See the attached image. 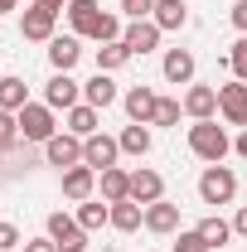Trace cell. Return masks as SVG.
Segmentation results:
<instances>
[{
	"label": "cell",
	"instance_id": "6da1fadb",
	"mask_svg": "<svg viewBox=\"0 0 247 252\" xmlns=\"http://www.w3.org/2000/svg\"><path fill=\"white\" fill-rule=\"evenodd\" d=\"M189 151H194L199 160H209V165H218V160L233 151V141H228V131L209 117V122H194V126H189Z\"/></svg>",
	"mask_w": 247,
	"mask_h": 252
},
{
	"label": "cell",
	"instance_id": "7a4b0ae2",
	"mask_svg": "<svg viewBox=\"0 0 247 252\" xmlns=\"http://www.w3.org/2000/svg\"><path fill=\"white\" fill-rule=\"evenodd\" d=\"M20 117V141H49V136H59V126H54V107L49 102H30V107H20L15 112Z\"/></svg>",
	"mask_w": 247,
	"mask_h": 252
},
{
	"label": "cell",
	"instance_id": "3957f363",
	"mask_svg": "<svg viewBox=\"0 0 247 252\" xmlns=\"http://www.w3.org/2000/svg\"><path fill=\"white\" fill-rule=\"evenodd\" d=\"M199 199H204V204H233V199H238V175H233L228 165H209V170L199 175Z\"/></svg>",
	"mask_w": 247,
	"mask_h": 252
},
{
	"label": "cell",
	"instance_id": "277c9868",
	"mask_svg": "<svg viewBox=\"0 0 247 252\" xmlns=\"http://www.w3.org/2000/svg\"><path fill=\"white\" fill-rule=\"evenodd\" d=\"M44 160H49V165H59V170H73V165H83V136H73V131H59V136H49V141H44Z\"/></svg>",
	"mask_w": 247,
	"mask_h": 252
},
{
	"label": "cell",
	"instance_id": "5b68a950",
	"mask_svg": "<svg viewBox=\"0 0 247 252\" xmlns=\"http://www.w3.org/2000/svg\"><path fill=\"white\" fill-rule=\"evenodd\" d=\"M49 238L59 243V252H88V228L68 214H49Z\"/></svg>",
	"mask_w": 247,
	"mask_h": 252
},
{
	"label": "cell",
	"instance_id": "8992f818",
	"mask_svg": "<svg viewBox=\"0 0 247 252\" xmlns=\"http://www.w3.org/2000/svg\"><path fill=\"white\" fill-rule=\"evenodd\" d=\"M218 112L228 126H247V83H223L218 88Z\"/></svg>",
	"mask_w": 247,
	"mask_h": 252
},
{
	"label": "cell",
	"instance_id": "52a82bcc",
	"mask_svg": "<svg viewBox=\"0 0 247 252\" xmlns=\"http://www.w3.org/2000/svg\"><path fill=\"white\" fill-rule=\"evenodd\" d=\"M54 20H59V10L30 5V10L20 15V34H25V39H34V44H49V39H54Z\"/></svg>",
	"mask_w": 247,
	"mask_h": 252
},
{
	"label": "cell",
	"instance_id": "ba28073f",
	"mask_svg": "<svg viewBox=\"0 0 247 252\" xmlns=\"http://www.w3.org/2000/svg\"><path fill=\"white\" fill-rule=\"evenodd\" d=\"M117 156H122V141H112V136H88V141H83V165H93L97 175L112 170Z\"/></svg>",
	"mask_w": 247,
	"mask_h": 252
},
{
	"label": "cell",
	"instance_id": "9c48e42d",
	"mask_svg": "<svg viewBox=\"0 0 247 252\" xmlns=\"http://www.w3.org/2000/svg\"><path fill=\"white\" fill-rule=\"evenodd\" d=\"M78 93H83V83H73L68 73H54V78L44 83V102H49L54 112H73V107H78Z\"/></svg>",
	"mask_w": 247,
	"mask_h": 252
},
{
	"label": "cell",
	"instance_id": "30bf717a",
	"mask_svg": "<svg viewBox=\"0 0 247 252\" xmlns=\"http://www.w3.org/2000/svg\"><path fill=\"white\" fill-rule=\"evenodd\" d=\"M160 25H155V20H131V30L122 34V44L126 49H131V59H141V54H151L155 44H160Z\"/></svg>",
	"mask_w": 247,
	"mask_h": 252
},
{
	"label": "cell",
	"instance_id": "8fae6325",
	"mask_svg": "<svg viewBox=\"0 0 247 252\" xmlns=\"http://www.w3.org/2000/svg\"><path fill=\"white\" fill-rule=\"evenodd\" d=\"M155 102H160V97H155V88H146V83H141V88H126V93H122L126 117H131V122H141V126L155 117Z\"/></svg>",
	"mask_w": 247,
	"mask_h": 252
},
{
	"label": "cell",
	"instance_id": "7c38bea8",
	"mask_svg": "<svg viewBox=\"0 0 247 252\" xmlns=\"http://www.w3.org/2000/svg\"><path fill=\"white\" fill-rule=\"evenodd\" d=\"M185 112L194 117V122H209L218 112V88H204V83H189L185 93Z\"/></svg>",
	"mask_w": 247,
	"mask_h": 252
},
{
	"label": "cell",
	"instance_id": "4fadbf2b",
	"mask_svg": "<svg viewBox=\"0 0 247 252\" xmlns=\"http://www.w3.org/2000/svg\"><path fill=\"white\" fill-rule=\"evenodd\" d=\"M93 185H97V170H93V165H73V170H63V194H68L73 204L93 199Z\"/></svg>",
	"mask_w": 247,
	"mask_h": 252
},
{
	"label": "cell",
	"instance_id": "5bb4252c",
	"mask_svg": "<svg viewBox=\"0 0 247 252\" xmlns=\"http://www.w3.org/2000/svg\"><path fill=\"white\" fill-rule=\"evenodd\" d=\"M78 59H83L78 34H54V39H49V63H54V73H68Z\"/></svg>",
	"mask_w": 247,
	"mask_h": 252
},
{
	"label": "cell",
	"instance_id": "9a60e30c",
	"mask_svg": "<svg viewBox=\"0 0 247 252\" xmlns=\"http://www.w3.org/2000/svg\"><path fill=\"white\" fill-rule=\"evenodd\" d=\"M131 199L136 204H160L165 199V180L155 170H131Z\"/></svg>",
	"mask_w": 247,
	"mask_h": 252
},
{
	"label": "cell",
	"instance_id": "2e32d148",
	"mask_svg": "<svg viewBox=\"0 0 247 252\" xmlns=\"http://www.w3.org/2000/svg\"><path fill=\"white\" fill-rule=\"evenodd\" d=\"M146 228L151 233H180V204H146Z\"/></svg>",
	"mask_w": 247,
	"mask_h": 252
},
{
	"label": "cell",
	"instance_id": "e0dca14e",
	"mask_svg": "<svg viewBox=\"0 0 247 252\" xmlns=\"http://www.w3.org/2000/svg\"><path fill=\"white\" fill-rule=\"evenodd\" d=\"M165 78H170L175 88H189V83H194V54H189V49H170V54H165Z\"/></svg>",
	"mask_w": 247,
	"mask_h": 252
},
{
	"label": "cell",
	"instance_id": "ac0fdd59",
	"mask_svg": "<svg viewBox=\"0 0 247 252\" xmlns=\"http://www.w3.org/2000/svg\"><path fill=\"white\" fill-rule=\"evenodd\" d=\"M68 20H73V30H78V34L93 39L97 20H102V5H97V0H68Z\"/></svg>",
	"mask_w": 247,
	"mask_h": 252
},
{
	"label": "cell",
	"instance_id": "d6986e66",
	"mask_svg": "<svg viewBox=\"0 0 247 252\" xmlns=\"http://www.w3.org/2000/svg\"><path fill=\"white\" fill-rule=\"evenodd\" d=\"M83 97H88V107H97V112H107V107H112V102H117V83H112V78H107V73H97L93 83H83Z\"/></svg>",
	"mask_w": 247,
	"mask_h": 252
},
{
	"label": "cell",
	"instance_id": "ffe728a7",
	"mask_svg": "<svg viewBox=\"0 0 247 252\" xmlns=\"http://www.w3.org/2000/svg\"><path fill=\"white\" fill-rule=\"evenodd\" d=\"M160 30H185L189 25V5L185 0H155V15H151Z\"/></svg>",
	"mask_w": 247,
	"mask_h": 252
},
{
	"label": "cell",
	"instance_id": "44dd1931",
	"mask_svg": "<svg viewBox=\"0 0 247 252\" xmlns=\"http://www.w3.org/2000/svg\"><path fill=\"white\" fill-rule=\"evenodd\" d=\"M102 199H107V204L131 199V175H126V170H117V165H112V170H102Z\"/></svg>",
	"mask_w": 247,
	"mask_h": 252
},
{
	"label": "cell",
	"instance_id": "7402d4cb",
	"mask_svg": "<svg viewBox=\"0 0 247 252\" xmlns=\"http://www.w3.org/2000/svg\"><path fill=\"white\" fill-rule=\"evenodd\" d=\"M199 238H204V248L214 252V248H223L228 238H233V223H223L218 214H209V219H199V228H194Z\"/></svg>",
	"mask_w": 247,
	"mask_h": 252
},
{
	"label": "cell",
	"instance_id": "603a6c76",
	"mask_svg": "<svg viewBox=\"0 0 247 252\" xmlns=\"http://www.w3.org/2000/svg\"><path fill=\"white\" fill-rule=\"evenodd\" d=\"M20 107H30L25 78H0V112H20Z\"/></svg>",
	"mask_w": 247,
	"mask_h": 252
},
{
	"label": "cell",
	"instance_id": "cb8c5ba5",
	"mask_svg": "<svg viewBox=\"0 0 247 252\" xmlns=\"http://www.w3.org/2000/svg\"><path fill=\"white\" fill-rule=\"evenodd\" d=\"M146 223V214H141V204L136 199H122V204H112V228H122V233H136Z\"/></svg>",
	"mask_w": 247,
	"mask_h": 252
},
{
	"label": "cell",
	"instance_id": "d4e9b609",
	"mask_svg": "<svg viewBox=\"0 0 247 252\" xmlns=\"http://www.w3.org/2000/svg\"><path fill=\"white\" fill-rule=\"evenodd\" d=\"M68 131H73V136H83V141H88V136H97V107L78 102V107L68 112Z\"/></svg>",
	"mask_w": 247,
	"mask_h": 252
},
{
	"label": "cell",
	"instance_id": "484cf974",
	"mask_svg": "<svg viewBox=\"0 0 247 252\" xmlns=\"http://www.w3.org/2000/svg\"><path fill=\"white\" fill-rule=\"evenodd\" d=\"M78 223H83L88 233H97L102 223H112V204H97V199H83V204H78Z\"/></svg>",
	"mask_w": 247,
	"mask_h": 252
},
{
	"label": "cell",
	"instance_id": "4316f807",
	"mask_svg": "<svg viewBox=\"0 0 247 252\" xmlns=\"http://www.w3.org/2000/svg\"><path fill=\"white\" fill-rule=\"evenodd\" d=\"M126 59H131V49H126L122 39H112V44L97 49V73H112V68H122Z\"/></svg>",
	"mask_w": 247,
	"mask_h": 252
},
{
	"label": "cell",
	"instance_id": "83f0119b",
	"mask_svg": "<svg viewBox=\"0 0 247 252\" xmlns=\"http://www.w3.org/2000/svg\"><path fill=\"white\" fill-rule=\"evenodd\" d=\"M122 151H126V156H146V151H151V131H146L141 122H131L122 131Z\"/></svg>",
	"mask_w": 247,
	"mask_h": 252
},
{
	"label": "cell",
	"instance_id": "f1b7e54d",
	"mask_svg": "<svg viewBox=\"0 0 247 252\" xmlns=\"http://www.w3.org/2000/svg\"><path fill=\"white\" fill-rule=\"evenodd\" d=\"M180 112H185V102H175V97H160V102H155L151 126H180Z\"/></svg>",
	"mask_w": 247,
	"mask_h": 252
},
{
	"label": "cell",
	"instance_id": "f546056e",
	"mask_svg": "<svg viewBox=\"0 0 247 252\" xmlns=\"http://www.w3.org/2000/svg\"><path fill=\"white\" fill-rule=\"evenodd\" d=\"M15 141H20V117L15 112H0V156L15 151Z\"/></svg>",
	"mask_w": 247,
	"mask_h": 252
},
{
	"label": "cell",
	"instance_id": "4dcf8cb0",
	"mask_svg": "<svg viewBox=\"0 0 247 252\" xmlns=\"http://www.w3.org/2000/svg\"><path fill=\"white\" fill-rule=\"evenodd\" d=\"M228 68L238 73V83H247V34L233 44V54H228Z\"/></svg>",
	"mask_w": 247,
	"mask_h": 252
},
{
	"label": "cell",
	"instance_id": "1f68e13d",
	"mask_svg": "<svg viewBox=\"0 0 247 252\" xmlns=\"http://www.w3.org/2000/svg\"><path fill=\"white\" fill-rule=\"evenodd\" d=\"M122 15H131V20H151L155 0H122Z\"/></svg>",
	"mask_w": 247,
	"mask_h": 252
},
{
	"label": "cell",
	"instance_id": "d6a6232c",
	"mask_svg": "<svg viewBox=\"0 0 247 252\" xmlns=\"http://www.w3.org/2000/svg\"><path fill=\"white\" fill-rule=\"evenodd\" d=\"M170 252H209V248H204V238H199V233H180Z\"/></svg>",
	"mask_w": 247,
	"mask_h": 252
},
{
	"label": "cell",
	"instance_id": "836d02e7",
	"mask_svg": "<svg viewBox=\"0 0 247 252\" xmlns=\"http://www.w3.org/2000/svg\"><path fill=\"white\" fill-rule=\"evenodd\" d=\"M20 248V228L15 223H0V252H15Z\"/></svg>",
	"mask_w": 247,
	"mask_h": 252
},
{
	"label": "cell",
	"instance_id": "e575fe53",
	"mask_svg": "<svg viewBox=\"0 0 247 252\" xmlns=\"http://www.w3.org/2000/svg\"><path fill=\"white\" fill-rule=\"evenodd\" d=\"M25 252H59V243L54 238H34V243H25Z\"/></svg>",
	"mask_w": 247,
	"mask_h": 252
},
{
	"label": "cell",
	"instance_id": "d590c367",
	"mask_svg": "<svg viewBox=\"0 0 247 252\" xmlns=\"http://www.w3.org/2000/svg\"><path fill=\"white\" fill-rule=\"evenodd\" d=\"M233 25L247 34V0H238V5H233Z\"/></svg>",
	"mask_w": 247,
	"mask_h": 252
},
{
	"label": "cell",
	"instance_id": "8d00e7d4",
	"mask_svg": "<svg viewBox=\"0 0 247 252\" xmlns=\"http://www.w3.org/2000/svg\"><path fill=\"white\" fill-rule=\"evenodd\" d=\"M233 233H238V238H247V209H238V219H233Z\"/></svg>",
	"mask_w": 247,
	"mask_h": 252
},
{
	"label": "cell",
	"instance_id": "74e56055",
	"mask_svg": "<svg viewBox=\"0 0 247 252\" xmlns=\"http://www.w3.org/2000/svg\"><path fill=\"white\" fill-rule=\"evenodd\" d=\"M34 5H44V10H68V0H34Z\"/></svg>",
	"mask_w": 247,
	"mask_h": 252
},
{
	"label": "cell",
	"instance_id": "f35d334b",
	"mask_svg": "<svg viewBox=\"0 0 247 252\" xmlns=\"http://www.w3.org/2000/svg\"><path fill=\"white\" fill-rule=\"evenodd\" d=\"M233 151H238V156L247 160V131H243V136H238V141H233Z\"/></svg>",
	"mask_w": 247,
	"mask_h": 252
},
{
	"label": "cell",
	"instance_id": "ab89813d",
	"mask_svg": "<svg viewBox=\"0 0 247 252\" xmlns=\"http://www.w3.org/2000/svg\"><path fill=\"white\" fill-rule=\"evenodd\" d=\"M15 5H20V0H0V10H15Z\"/></svg>",
	"mask_w": 247,
	"mask_h": 252
}]
</instances>
